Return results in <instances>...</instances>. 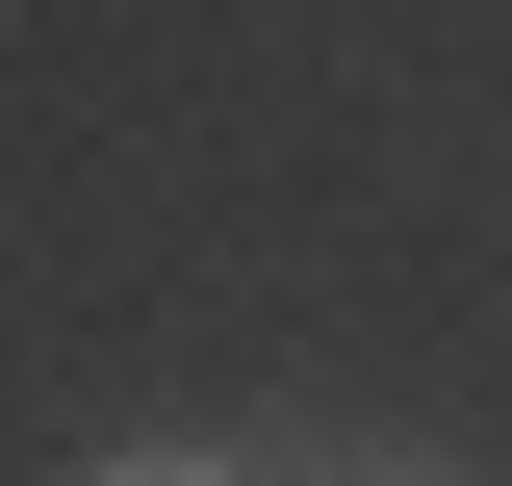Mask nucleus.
<instances>
[{"label": "nucleus", "mask_w": 512, "mask_h": 486, "mask_svg": "<svg viewBox=\"0 0 512 486\" xmlns=\"http://www.w3.org/2000/svg\"><path fill=\"white\" fill-rule=\"evenodd\" d=\"M103 486H256V461H205V435H128V461H103Z\"/></svg>", "instance_id": "f257e3e1"}]
</instances>
